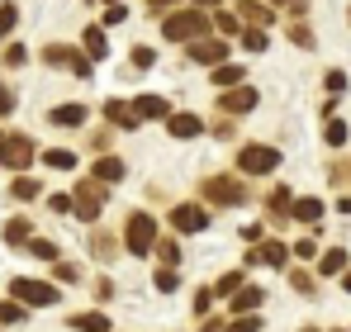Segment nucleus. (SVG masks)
<instances>
[{"label": "nucleus", "mask_w": 351, "mask_h": 332, "mask_svg": "<svg viewBox=\"0 0 351 332\" xmlns=\"http://www.w3.org/2000/svg\"><path fill=\"white\" fill-rule=\"evenodd\" d=\"M304 332H318V328H304Z\"/></svg>", "instance_id": "obj_58"}, {"label": "nucleus", "mask_w": 351, "mask_h": 332, "mask_svg": "<svg viewBox=\"0 0 351 332\" xmlns=\"http://www.w3.org/2000/svg\"><path fill=\"white\" fill-rule=\"evenodd\" d=\"M228 304H233V318H242V313H256V309L266 304V289H261V285H242Z\"/></svg>", "instance_id": "obj_13"}, {"label": "nucleus", "mask_w": 351, "mask_h": 332, "mask_svg": "<svg viewBox=\"0 0 351 332\" xmlns=\"http://www.w3.org/2000/svg\"><path fill=\"white\" fill-rule=\"evenodd\" d=\"M199 5H219V0H199Z\"/></svg>", "instance_id": "obj_57"}, {"label": "nucleus", "mask_w": 351, "mask_h": 332, "mask_svg": "<svg viewBox=\"0 0 351 332\" xmlns=\"http://www.w3.org/2000/svg\"><path fill=\"white\" fill-rule=\"evenodd\" d=\"M10 110H14V95H10V91L0 86V114H10Z\"/></svg>", "instance_id": "obj_52"}, {"label": "nucleus", "mask_w": 351, "mask_h": 332, "mask_svg": "<svg viewBox=\"0 0 351 332\" xmlns=\"http://www.w3.org/2000/svg\"><path fill=\"white\" fill-rule=\"evenodd\" d=\"M266 43H271V38H266L261 29H247V34H242V48H247V53H266Z\"/></svg>", "instance_id": "obj_34"}, {"label": "nucleus", "mask_w": 351, "mask_h": 332, "mask_svg": "<svg viewBox=\"0 0 351 332\" xmlns=\"http://www.w3.org/2000/svg\"><path fill=\"white\" fill-rule=\"evenodd\" d=\"M318 271H323V276H347V247L323 252V257H318Z\"/></svg>", "instance_id": "obj_21"}, {"label": "nucleus", "mask_w": 351, "mask_h": 332, "mask_svg": "<svg viewBox=\"0 0 351 332\" xmlns=\"http://www.w3.org/2000/svg\"><path fill=\"white\" fill-rule=\"evenodd\" d=\"M214 24H219L223 34H237V14H233V10H219V14H214Z\"/></svg>", "instance_id": "obj_41"}, {"label": "nucleus", "mask_w": 351, "mask_h": 332, "mask_svg": "<svg viewBox=\"0 0 351 332\" xmlns=\"http://www.w3.org/2000/svg\"><path fill=\"white\" fill-rule=\"evenodd\" d=\"M90 180H100V185L123 180V162H119V157H100V162H95V171H90Z\"/></svg>", "instance_id": "obj_18"}, {"label": "nucleus", "mask_w": 351, "mask_h": 332, "mask_svg": "<svg viewBox=\"0 0 351 332\" xmlns=\"http://www.w3.org/2000/svg\"><path fill=\"white\" fill-rule=\"evenodd\" d=\"M29 257H38V261H58V242H48V237H34V242H29Z\"/></svg>", "instance_id": "obj_30"}, {"label": "nucleus", "mask_w": 351, "mask_h": 332, "mask_svg": "<svg viewBox=\"0 0 351 332\" xmlns=\"http://www.w3.org/2000/svg\"><path fill=\"white\" fill-rule=\"evenodd\" d=\"M323 138H328V143H332V147H347V123H342V119H328V128H323Z\"/></svg>", "instance_id": "obj_31"}, {"label": "nucleus", "mask_w": 351, "mask_h": 332, "mask_svg": "<svg viewBox=\"0 0 351 332\" xmlns=\"http://www.w3.org/2000/svg\"><path fill=\"white\" fill-rule=\"evenodd\" d=\"M176 285H180V280H176V266H162V271H157V289H162V294H171Z\"/></svg>", "instance_id": "obj_37"}, {"label": "nucleus", "mask_w": 351, "mask_h": 332, "mask_svg": "<svg viewBox=\"0 0 351 332\" xmlns=\"http://www.w3.org/2000/svg\"><path fill=\"white\" fill-rule=\"evenodd\" d=\"M332 185H351V157L347 162H332Z\"/></svg>", "instance_id": "obj_40"}, {"label": "nucleus", "mask_w": 351, "mask_h": 332, "mask_svg": "<svg viewBox=\"0 0 351 332\" xmlns=\"http://www.w3.org/2000/svg\"><path fill=\"white\" fill-rule=\"evenodd\" d=\"M176 0H147V10H152V14H157V10H171Z\"/></svg>", "instance_id": "obj_53"}, {"label": "nucleus", "mask_w": 351, "mask_h": 332, "mask_svg": "<svg viewBox=\"0 0 351 332\" xmlns=\"http://www.w3.org/2000/svg\"><path fill=\"white\" fill-rule=\"evenodd\" d=\"M5 242L29 247V242H34V228H29V219H10V223H5Z\"/></svg>", "instance_id": "obj_22"}, {"label": "nucleus", "mask_w": 351, "mask_h": 332, "mask_svg": "<svg viewBox=\"0 0 351 332\" xmlns=\"http://www.w3.org/2000/svg\"><path fill=\"white\" fill-rule=\"evenodd\" d=\"M171 228L176 233H204V228H209V209H204V204H176Z\"/></svg>", "instance_id": "obj_9"}, {"label": "nucleus", "mask_w": 351, "mask_h": 332, "mask_svg": "<svg viewBox=\"0 0 351 332\" xmlns=\"http://www.w3.org/2000/svg\"><path fill=\"white\" fill-rule=\"evenodd\" d=\"M328 91L342 95V91H347V71H328Z\"/></svg>", "instance_id": "obj_45"}, {"label": "nucleus", "mask_w": 351, "mask_h": 332, "mask_svg": "<svg viewBox=\"0 0 351 332\" xmlns=\"http://www.w3.org/2000/svg\"><path fill=\"white\" fill-rule=\"evenodd\" d=\"M133 110H138V119H171V105L162 95H138Z\"/></svg>", "instance_id": "obj_16"}, {"label": "nucleus", "mask_w": 351, "mask_h": 332, "mask_svg": "<svg viewBox=\"0 0 351 332\" xmlns=\"http://www.w3.org/2000/svg\"><path fill=\"white\" fill-rule=\"evenodd\" d=\"M290 257H294V252H290V247H285V242H276V237L247 252V261H252V266H271V271H280V266H285Z\"/></svg>", "instance_id": "obj_10"}, {"label": "nucleus", "mask_w": 351, "mask_h": 332, "mask_svg": "<svg viewBox=\"0 0 351 332\" xmlns=\"http://www.w3.org/2000/svg\"><path fill=\"white\" fill-rule=\"evenodd\" d=\"M337 209H342V214H351V195H342V200H337Z\"/></svg>", "instance_id": "obj_54"}, {"label": "nucleus", "mask_w": 351, "mask_h": 332, "mask_svg": "<svg viewBox=\"0 0 351 332\" xmlns=\"http://www.w3.org/2000/svg\"><path fill=\"white\" fill-rule=\"evenodd\" d=\"M199 195L209 200V204H242L247 200V185L242 180H233V176H209V180H199Z\"/></svg>", "instance_id": "obj_5"}, {"label": "nucleus", "mask_w": 351, "mask_h": 332, "mask_svg": "<svg viewBox=\"0 0 351 332\" xmlns=\"http://www.w3.org/2000/svg\"><path fill=\"white\" fill-rule=\"evenodd\" d=\"M95 299H114V285L110 280H95Z\"/></svg>", "instance_id": "obj_50"}, {"label": "nucleus", "mask_w": 351, "mask_h": 332, "mask_svg": "<svg viewBox=\"0 0 351 332\" xmlns=\"http://www.w3.org/2000/svg\"><path fill=\"white\" fill-rule=\"evenodd\" d=\"M171 43H195V38H204L209 34V14L204 10H176V14H167V29H162Z\"/></svg>", "instance_id": "obj_2"}, {"label": "nucleus", "mask_w": 351, "mask_h": 332, "mask_svg": "<svg viewBox=\"0 0 351 332\" xmlns=\"http://www.w3.org/2000/svg\"><path fill=\"white\" fill-rule=\"evenodd\" d=\"M242 76H247V67H214V86H219V91L242 86Z\"/></svg>", "instance_id": "obj_23"}, {"label": "nucleus", "mask_w": 351, "mask_h": 332, "mask_svg": "<svg viewBox=\"0 0 351 332\" xmlns=\"http://www.w3.org/2000/svg\"><path fill=\"white\" fill-rule=\"evenodd\" d=\"M76 276H81L76 266H66V261H58V280H76Z\"/></svg>", "instance_id": "obj_51"}, {"label": "nucleus", "mask_w": 351, "mask_h": 332, "mask_svg": "<svg viewBox=\"0 0 351 332\" xmlns=\"http://www.w3.org/2000/svg\"><path fill=\"white\" fill-rule=\"evenodd\" d=\"M48 209H53V214H71L76 204H71V195H53V200H48Z\"/></svg>", "instance_id": "obj_44"}, {"label": "nucleus", "mask_w": 351, "mask_h": 332, "mask_svg": "<svg viewBox=\"0 0 351 332\" xmlns=\"http://www.w3.org/2000/svg\"><path fill=\"white\" fill-rule=\"evenodd\" d=\"M209 304H214V289H195V313H209Z\"/></svg>", "instance_id": "obj_47"}, {"label": "nucleus", "mask_w": 351, "mask_h": 332, "mask_svg": "<svg viewBox=\"0 0 351 332\" xmlns=\"http://www.w3.org/2000/svg\"><path fill=\"white\" fill-rule=\"evenodd\" d=\"M290 209H294L290 190H285V185H276V190L266 195V214H271V223H290Z\"/></svg>", "instance_id": "obj_14"}, {"label": "nucleus", "mask_w": 351, "mask_h": 332, "mask_svg": "<svg viewBox=\"0 0 351 332\" xmlns=\"http://www.w3.org/2000/svg\"><path fill=\"white\" fill-rule=\"evenodd\" d=\"M43 62L66 67V71H76V76H90V57L76 53V48H66V43H48V48H43Z\"/></svg>", "instance_id": "obj_8"}, {"label": "nucleus", "mask_w": 351, "mask_h": 332, "mask_svg": "<svg viewBox=\"0 0 351 332\" xmlns=\"http://www.w3.org/2000/svg\"><path fill=\"white\" fill-rule=\"evenodd\" d=\"M90 252H95V261H114L119 242L110 237V233H95V237H90Z\"/></svg>", "instance_id": "obj_26"}, {"label": "nucleus", "mask_w": 351, "mask_h": 332, "mask_svg": "<svg viewBox=\"0 0 351 332\" xmlns=\"http://www.w3.org/2000/svg\"><path fill=\"white\" fill-rule=\"evenodd\" d=\"M43 166H53V171H71L76 157H71L66 147H53V152H43Z\"/></svg>", "instance_id": "obj_29"}, {"label": "nucleus", "mask_w": 351, "mask_h": 332, "mask_svg": "<svg viewBox=\"0 0 351 332\" xmlns=\"http://www.w3.org/2000/svg\"><path fill=\"white\" fill-rule=\"evenodd\" d=\"M71 204H76V214H81L86 223H95L100 209H105V185H100V180H81L76 195H71Z\"/></svg>", "instance_id": "obj_7"}, {"label": "nucleus", "mask_w": 351, "mask_h": 332, "mask_svg": "<svg viewBox=\"0 0 351 332\" xmlns=\"http://www.w3.org/2000/svg\"><path fill=\"white\" fill-rule=\"evenodd\" d=\"M157 242H162V237H157V219H152V214H143V209L128 214V223H123V247H128L133 257H152Z\"/></svg>", "instance_id": "obj_1"}, {"label": "nucleus", "mask_w": 351, "mask_h": 332, "mask_svg": "<svg viewBox=\"0 0 351 332\" xmlns=\"http://www.w3.org/2000/svg\"><path fill=\"white\" fill-rule=\"evenodd\" d=\"M276 166H280V152L266 147V143H247V147L237 152V171H242V176H271Z\"/></svg>", "instance_id": "obj_4"}, {"label": "nucleus", "mask_w": 351, "mask_h": 332, "mask_svg": "<svg viewBox=\"0 0 351 332\" xmlns=\"http://www.w3.org/2000/svg\"><path fill=\"white\" fill-rule=\"evenodd\" d=\"M294 257H304V261H308V257H323V252L313 247V237H304V242H294Z\"/></svg>", "instance_id": "obj_46"}, {"label": "nucleus", "mask_w": 351, "mask_h": 332, "mask_svg": "<svg viewBox=\"0 0 351 332\" xmlns=\"http://www.w3.org/2000/svg\"><path fill=\"white\" fill-rule=\"evenodd\" d=\"M342 289H347V294H351V271H347V276H342Z\"/></svg>", "instance_id": "obj_55"}, {"label": "nucleus", "mask_w": 351, "mask_h": 332, "mask_svg": "<svg viewBox=\"0 0 351 332\" xmlns=\"http://www.w3.org/2000/svg\"><path fill=\"white\" fill-rule=\"evenodd\" d=\"M290 219H294V223H308V228H313V223L323 219V200H313V195H308V200H294Z\"/></svg>", "instance_id": "obj_17"}, {"label": "nucleus", "mask_w": 351, "mask_h": 332, "mask_svg": "<svg viewBox=\"0 0 351 332\" xmlns=\"http://www.w3.org/2000/svg\"><path fill=\"white\" fill-rule=\"evenodd\" d=\"M71 328L76 332H110V318H105V313H76Z\"/></svg>", "instance_id": "obj_25"}, {"label": "nucleus", "mask_w": 351, "mask_h": 332, "mask_svg": "<svg viewBox=\"0 0 351 332\" xmlns=\"http://www.w3.org/2000/svg\"><path fill=\"white\" fill-rule=\"evenodd\" d=\"M237 10H242V19H252V24H271V10H276V5H261V0H242Z\"/></svg>", "instance_id": "obj_24"}, {"label": "nucleus", "mask_w": 351, "mask_h": 332, "mask_svg": "<svg viewBox=\"0 0 351 332\" xmlns=\"http://www.w3.org/2000/svg\"><path fill=\"white\" fill-rule=\"evenodd\" d=\"M14 19H19V10H14V5H0V38L14 29Z\"/></svg>", "instance_id": "obj_39"}, {"label": "nucleus", "mask_w": 351, "mask_h": 332, "mask_svg": "<svg viewBox=\"0 0 351 332\" xmlns=\"http://www.w3.org/2000/svg\"><path fill=\"white\" fill-rule=\"evenodd\" d=\"M228 332H261V323H256V313H242V318L228 323Z\"/></svg>", "instance_id": "obj_38"}, {"label": "nucleus", "mask_w": 351, "mask_h": 332, "mask_svg": "<svg viewBox=\"0 0 351 332\" xmlns=\"http://www.w3.org/2000/svg\"><path fill=\"white\" fill-rule=\"evenodd\" d=\"M152 62H157V53H152V48H133V67H138V71H147Z\"/></svg>", "instance_id": "obj_43"}, {"label": "nucleus", "mask_w": 351, "mask_h": 332, "mask_svg": "<svg viewBox=\"0 0 351 332\" xmlns=\"http://www.w3.org/2000/svg\"><path fill=\"white\" fill-rule=\"evenodd\" d=\"M290 285L299 289V294H308V299H313V289H318V280L308 276V271H290Z\"/></svg>", "instance_id": "obj_36"}, {"label": "nucleus", "mask_w": 351, "mask_h": 332, "mask_svg": "<svg viewBox=\"0 0 351 332\" xmlns=\"http://www.w3.org/2000/svg\"><path fill=\"white\" fill-rule=\"evenodd\" d=\"M10 294L24 304V309H53L62 294H58V285H48V280H10Z\"/></svg>", "instance_id": "obj_3"}, {"label": "nucleus", "mask_w": 351, "mask_h": 332, "mask_svg": "<svg viewBox=\"0 0 351 332\" xmlns=\"http://www.w3.org/2000/svg\"><path fill=\"white\" fill-rule=\"evenodd\" d=\"M48 119H53L58 128H81V123H86V105H58Z\"/></svg>", "instance_id": "obj_19"}, {"label": "nucleus", "mask_w": 351, "mask_h": 332, "mask_svg": "<svg viewBox=\"0 0 351 332\" xmlns=\"http://www.w3.org/2000/svg\"><path fill=\"white\" fill-rule=\"evenodd\" d=\"M110 43H105V29H86V57H105Z\"/></svg>", "instance_id": "obj_28"}, {"label": "nucleus", "mask_w": 351, "mask_h": 332, "mask_svg": "<svg viewBox=\"0 0 351 332\" xmlns=\"http://www.w3.org/2000/svg\"><path fill=\"white\" fill-rule=\"evenodd\" d=\"M167 128H171V138H180V143H185V138H199V133H204L199 114H171V119H167Z\"/></svg>", "instance_id": "obj_15"}, {"label": "nucleus", "mask_w": 351, "mask_h": 332, "mask_svg": "<svg viewBox=\"0 0 351 332\" xmlns=\"http://www.w3.org/2000/svg\"><path fill=\"white\" fill-rule=\"evenodd\" d=\"M123 19H128V10H123V5H110V14H105V24H123Z\"/></svg>", "instance_id": "obj_49"}, {"label": "nucleus", "mask_w": 351, "mask_h": 332, "mask_svg": "<svg viewBox=\"0 0 351 332\" xmlns=\"http://www.w3.org/2000/svg\"><path fill=\"white\" fill-rule=\"evenodd\" d=\"M290 38H294V43H313V34H308V24H294V29H290Z\"/></svg>", "instance_id": "obj_48"}, {"label": "nucleus", "mask_w": 351, "mask_h": 332, "mask_svg": "<svg viewBox=\"0 0 351 332\" xmlns=\"http://www.w3.org/2000/svg\"><path fill=\"white\" fill-rule=\"evenodd\" d=\"M157 261H162V266H176V261H180V247H176L171 237H162V242H157Z\"/></svg>", "instance_id": "obj_33"}, {"label": "nucleus", "mask_w": 351, "mask_h": 332, "mask_svg": "<svg viewBox=\"0 0 351 332\" xmlns=\"http://www.w3.org/2000/svg\"><path fill=\"white\" fill-rule=\"evenodd\" d=\"M10 195H14V200H38V195H43V185H38V180H29V176H19V180L10 185Z\"/></svg>", "instance_id": "obj_27"}, {"label": "nucleus", "mask_w": 351, "mask_h": 332, "mask_svg": "<svg viewBox=\"0 0 351 332\" xmlns=\"http://www.w3.org/2000/svg\"><path fill=\"white\" fill-rule=\"evenodd\" d=\"M105 119L114 123V128H138L143 119H138V110H128V105H119V100H110L105 105Z\"/></svg>", "instance_id": "obj_20"}, {"label": "nucleus", "mask_w": 351, "mask_h": 332, "mask_svg": "<svg viewBox=\"0 0 351 332\" xmlns=\"http://www.w3.org/2000/svg\"><path fill=\"white\" fill-rule=\"evenodd\" d=\"M24 43H10V48H5V67H24Z\"/></svg>", "instance_id": "obj_42"}, {"label": "nucleus", "mask_w": 351, "mask_h": 332, "mask_svg": "<svg viewBox=\"0 0 351 332\" xmlns=\"http://www.w3.org/2000/svg\"><path fill=\"white\" fill-rule=\"evenodd\" d=\"M237 289H242V271H228V276L214 285V294H223V299H233Z\"/></svg>", "instance_id": "obj_32"}, {"label": "nucleus", "mask_w": 351, "mask_h": 332, "mask_svg": "<svg viewBox=\"0 0 351 332\" xmlns=\"http://www.w3.org/2000/svg\"><path fill=\"white\" fill-rule=\"evenodd\" d=\"M256 105H261V95H256L252 86H233V91H223V100H219V110L228 114V119H233V114H252Z\"/></svg>", "instance_id": "obj_11"}, {"label": "nucleus", "mask_w": 351, "mask_h": 332, "mask_svg": "<svg viewBox=\"0 0 351 332\" xmlns=\"http://www.w3.org/2000/svg\"><path fill=\"white\" fill-rule=\"evenodd\" d=\"M24 318V304L19 299H0V323H19Z\"/></svg>", "instance_id": "obj_35"}, {"label": "nucleus", "mask_w": 351, "mask_h": 332, "mask_svg": "<svg viewBox=\"0 0 351 332\" xmlns=\"http://www.w3.org/2000/svg\"><path fill=\"white\" fill-rule=\"evenodd\" d=\"M185 48H190V62H209V67H223V57H228V43L223 38H195Z\"/></svg>", "instance_id": "obj_12"}, {"label": "nucleus", "mask_w": 351, "mask_h": 332, "mask_svg": "<svg viewBox=\"0 0 351 332\" xmlns=\"http://www.w3.org/2000/svg\"><path fill=\"white\" fill-rule=\"evenodd\" d=\"M38 152H34V138H24V133H10V138H0V166H10V171H29Z\"/></svg>", "instance_id": "obj_6"}, {"label": "nucleus", "mask_w": 351, "mask_h": 332, "mask_svg": "<svg viewBox=\"0 0 351 332\" xmlns=\"http://www.w3.org/2000/svg\"><path fill=\"white\" fill-rule=\"evenodd\" d=\"M271 5H294V0H271Z\"/></svg>", "instance_id": "obj_56"}]
</instances>
